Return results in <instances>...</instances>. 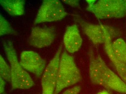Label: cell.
Returning a JSON list of instances; mask_svg holds the SVG:
<instances>
[{
	"instance_id": "obj_17",
	"label": "cell",
	"mask_w": 126,
	"mask_h": 94,
	"mask_svg": "<svg viewBox=\"0 0 126 94\" xmlns=\"http://www.w3.org/2000/svg\"><path fill=\"white\" fill-rule=\"evenodd\" d=\"M81 88L79 86H76L66 90L63 94H78Z\"/></svg>"
},
{
	"instance_id": "obj_15",
	"label": "cell",
	"mask_w": 126,
	"mask_h": 94,
	"mask_svg": "<svg viewBox=\"0 0 126 94\" xmlns=\"http://www.w3.org/2000/svg\"><path fill=\"white\" fill-rule=\"evenodd\" d=\"M0 75L1 78L8 82H11V69L3 58L0 55Z\"/></svg>"
},
{
	"instance_id": "obj_7",
	"label": "cell",
	"mask_w": 126,
	"mask_h": 94,
	"mask_svg": "<svg viewBox=\"0 0 126 94\" xmlns=\"http://www.w3.org/2000/svg\"><path fill=\"white\" fill-rule=\"evenodd\" d=\"M88 56L89 76L91 82L106 88V75L107 66L99 54H95L93 47L89 49Z\"/></svg>"
},
{
	"instance_id": "obj_16",
	"label": "cell",
	"mask_w": 126,
	"mask_h": 94,
	"mask_svg": "<svg viewBox=\"0 0 126 94\" xmlns=\"http://www.w3.org/2000/svg\"><path fill=\"white\" fill-rule=\"evenodd\" d=\"M15 32L10 23L0 14V35L15 34Z\"/></svg>"
},
{
	"instance_id": "obj_14",
	"label": "cell",
	"mask_w": 126,
	"mask_h": 94,
	"mask_svg": "<svg viewBox=\"0 0 126 94\" xmlns=\"http://www.w3.org/2000/svg\"><path fill=\"white\" fill-rule=\"evenodd\" d=\"M112 49L114 55L121 62L126 64V42L122 38L112 42Z\"/></svg>"
},
{
	"instance_id": "obj_2",
	"label": "cell",
	"mask_w": 126,
	"mask_h": 94,
	"mask_svg": "<svg viewBox=\"0 0 126 94\" xmlns=\"http://www.w3.org/2000/svg\"><path fill=\"white\" fill-rule=\"evenodd\" d=\"M82 78L73 57L64 50L61 55L57 82L54 94H58L64 89L77 84Z\"/></svg>"
},
{
	"instance_id": "obj_12",
	"label": "cell",
	"mask_w": 126,
	"mask_h": 94,
	"mask_svg": "<svg viewBox=\"0 0 126 94\" xmlns=\"http://www.w3.org/2000/svg\"><path fill=\"white\" fill-rule=\"evenodd\" d=\"M106 84L107 89L121 94H126V83L108 66L106 68Z\"/></svg>"
},
{
	"instance_id": "obj_9",
	"label": "cell",
	"mask_w": 126,
	"mask_h": 94,
	"mask_svg": "<svg viewBox=\"0 0 126 94\" xmlns=\"http://www.w3.org/2000/svg\"><path fill=\"white\" fill-rule=\"evenodd\" d=\"M55 37L56 33L53 27H36L32 30L28 42L33 47L44 48L50 45Z\"/></svg>"
},
{
	"instance_id": "obj_1",
	"label": "cell",
	"mask_w": 126,
	"mask_h": 94,
	"mask_svg": "<svg viewBox=\"0 0 126 94\" xmlns=\"http://www.w3.org/2000/svg\"><path fill=\"white\" fill-rule=\"evenodd\" d=\"M4 52L11 69V82L13 89H28L34 85V82L18 61L13 42L10 40L3 43Z\"/></svg>"
},
{
	"instance_id": "obj_20",
	"label": "cell",
	"mask_w": 126,
	"mask_h": 94,
	"mask_svg": "<svg viewBox=\"0 0 126 94\" xmlns=\"http://www.w3.org/2000/svg\"><path fill=\"white\" fill-rule=\"evenodd\" d=\"M97 94H110V93H108L107 91H101L99 93H97Z\"/></svg>"
},
{
	"instance_id": "obj_18",
	"label": "cell",
	"mask_w": 126,
	"mask_h": 94,
	"mask_svg": "<svg viewBox=\"0 0 126 94\" xmlns=\"http://www.w3.org/2000/svg\"><path fill=\"white\" fill-rule=\"evenodd\" d=\"M63 2L66 4L69 5L70 6L74 7H79V1L77 0H64Z\"/></svg>"
},
{
	"instance_id": "obj_21",
	"label": "cell",
	"mask_w": 126,
	"mask_h": 94,
	"mask_svg": "<svg viewBox=\"0 0 126 94\" xmlns=\"http://www.w3.org/2000/svg\"><path fill=\"white\" fill-rule=\"evenodd\" d=\"M6 94V93H3V94Z\"/></svg>"
},
{
	"instance_id": "obj_6",
	"label": "cell",
	"mask_w": 126,
	"mask_h": 94,
	"mask_svg": "<svg viewBox=\"0 0 126 94\" xmlns=\"http://www.w3.org/2000/svg\"><path fill=\"white\" fill-rule=\"evenodd\" d=\"M63 45L58 47L54 56L45 68L41 80L42 94H54L56 87Z\"/></svg>"
},
{
	"instance_id": "obj_3",
	"label": "cell",
	"mask_w": 126,
	"mask_h": 94,
	"mask_svg": "<svg viewBox=\"0 0 126 94\" xmlns=\"http://www.w3.org/2000/svg\"><path fill=\"white\" fill-rule=\"evenodd\" d=\"M87 11L98 19L120 18L126 16V1L123 0H86Z\"/></svg>"
},
{
	"instance_id": "obj_4",
	"label": "cell",
	"mask_w": 126,
	"mask_h": 94,
	"mask_svg": "<svg viewBox=\"0 0 126 94\" xmlns=\"http://www.w3.org/2000/svg\"><path fill=\"white\" fill-rule=\"evenodd\" d=\"M75 19L84 33L94 45L104 44L109 36L113 39L119 36L121 33L118 29L110 26L90 23L79 17Z\"/></svg>"
},
{
	"instance_id": "obj_8",
	"label": "cell",
	"mask_w": 126,
	"mask_h": 94,
	"mask_svg": "<svg viewBox=\"0 0 126 94\" xmlns=\"http://www.w3.org/2000/svg\"><path fill=\"white\" fill-rule=\"evenodd\" d=\"M20 63L24 69L38 78L43 74L46 65V62L39 54L31 51L21 53Z\"/></svg>"
},
{
	"instance_id": "obj_22",
	"label": "cell",
	"mask_w": 126,
	"mask_h": 94,
	"mask_svg": "<svg viewBox=\"0 0 126 94\" xmlns=\"http://www.w3.org/2000/svg\"><path fill=\"white\" fill-rule=\"evenodd\" d=\"M125 1H126V0H125Z\"/></svg>"
},
{
	"instance_id": "obj_11",
	"label": "cell",
	"mask_w": 126,
	"mask_h": 94,
	"mask_svg": "<svg viewBox=\"0 0 126 94\" xmlns=\"http://www.w3.org/2000/svg\"><path fill=\"white\" fill-rule=\"evenodd\" d=\"M111 36H109L104 43V49L110 60L114 66L119 76L126 83V64L120 61L114 55L112 49Z\"/></svg>"
},
{
	"instance_id": "obj_5",
	"label": "cell",
	"mask_w": 126,
	"mask_h": 94,
	"mask_svg": "<svg viewBox=\"0 0 126 94\" xmlns=\"http://www.w3.org/2000/svg\"><path fill=\"white\" fill-rule=\"evenodd\" d=\"M68 14L60 1L45 0L38 10L34 23L57 21L63 19Z\"/></svg>"
},
{
	"instance_id": "obj_23",
	"label": "cell",
	"mask_w": 126,
	"mask_h": 94,
	"mask_svg": "<svg viewBox=\"0 0 126 94\" xmlns=\"http://www.w3.org/2000/svg\"></svg>"
},
{
	"instance_id": "obj_19",
	"label": "cell",
	"mask_w": 126,
	"mask_h": 94,
	"mask_svg": "<svg viewBox=\"0 0 126 94\" xmlns=\"http://www.w3.org/2000/svg\"><path fill=\"white\" fill-rule=\"evenodd\" d=\"M5 80H4L1 78H0V94H2L4 92V87H5Z\"/></svg>"
},
{
	"instance_id": "obj_10",
	"label": "cell",
	"mask_w": 126,
	"mask_h": 94,
	"mask_svg": "<svg viewBox=\"0 0 126 94\" xmlns=\"http://www.w3.org/2000/svg\"><path fill=\"white\" fill-rule=\"evenodd\" d=\"M82 39L79 28L76 24L67 27L63 38L65 49L70 53L77 52L81 47Z\"/></svg>"
},
{
	"instance_id": "obj_13",
	"label": "cell",
	"mask_w": 126,
	"mask_h": 94,
	"mask_svg": "<svg viewBox=\"0 0 126 94\" xmlns=\"http://www.w3.org/2000/svg\"><path fill=\"white\" fill-rule=\"evenodd\" d=\"M1 5L11 16H20L24 13L25 1L23 0H1Z\"/></svg>"
}]
</instances>
